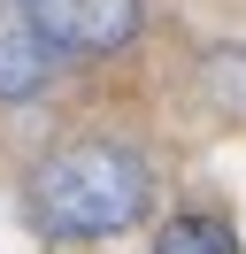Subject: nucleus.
<instances>
[{
  "mask_svg": "<svg viewBox=\"0 0 246 254\" xmlns=\"http://www.w3.org/2000/svg\"><path fill=\"white\" fill-rule=\"evenodd\" d=\"M154 200V170L116 139H77L54 146L39 170L23 177V208L39 231L54 239H108V231H131Z\"/></svg>",
  "mask_w": 246,
  "mask_h": 254,
  "instance_id": "obj_1",
  "label": "nucleus"
},
{
  "mask_svg": "<svg viewBox=\"0 0 246 254\" xmlns=\"http://www.w3.org/2000/svg\"><path fill=\"white\" fill-rule=\"evenodd\" d=\"M54 54H108L138 31V0H23Z\"/></svg>",
  "mask_w": 246,
  "mask_h": 254,
  "instance_id": "obj_2",
  "label": "nucleus"
},
{
  "mask_svg": "<svg viewBox=\"0 0 246 254\" xmlns=\"http://www.w3.org/2000/svg\"><path fill=\"white\" fill-rule=\"evenodd\" d=\"M62 54L46 47V31L31 23L23 0H0V100H39Z\"/></svg>",
  "mask_w": 246,
  "mask_h": 254,
  "instance_id": "obj_3",
  "label": "nucleus"
},
{
  "mask_svg": "<svg viewBox=\"0 0 246 254\" xmlns=\"http://www.w3.org/2000/svg\"><path fill=\"white\" fill-rule=\"evenodd\" d=\"M154 254H239V231H231L215 208H184L154 231Z\"/></svg>",
  "mask_w": 246,
  "mask_h": 254,
  "instance_id": "obj_4",
  "label": "nucleus"
},
{
  "mask_svg": "<svg viewBox=\"0 0 246 254\" xmlns=\"http://www.w3.org/2000/svg\"><path fill=\"white\" fill-rule=\"evenodd\" d=\"M200 85H208V100L231 124H246V47H215L208 62H200Z\"/></svg>",
  "mask_w": 246,
  "mask_h": 254,
  "instance_id": "obj_5",
  "label": "nucleus"
}]
</instances>
